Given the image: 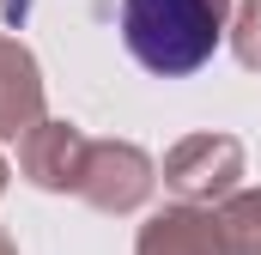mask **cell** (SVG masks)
Instances as JSON below:
<instances>
[{"label": "cell", "mask_w": 261, "mask_h": 255, "mask_svg": "<svg viewBox=\"0 0 261 255\" xmlns=\"http://www.w3.org/2000/svg\"><path fill=\"white\" fill-rule=\"evenodd\" d=\"M225 0H122V43L146 73L182 79L219 49Z\"/></svg>", "instance_id": "1"}]
</instances>
